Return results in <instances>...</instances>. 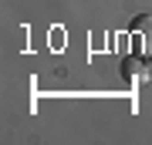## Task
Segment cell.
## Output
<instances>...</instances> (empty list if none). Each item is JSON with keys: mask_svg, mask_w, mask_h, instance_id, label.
I'll use <instances>...</instances> for the list:
<instances>
[{"mask_svg": "<svg viewBox=\"0 0 152 145\" xmlns=\"http://www.w3.org/2000/svg\"><path fill=\"white\" fill-rule=\"evenodd\" d=\"M122 78L125 81H142L149 78V68H145V54H125L122 58Z\"/></svg>", "mask_w": 152, "mask_h": 145, "instance_id": "obj_1", "label": "cell"}, {"mask_svg": "<svg viewBox=\"0 0 152 145\" xmlns=\"http://www.w3.org/2000/svg\"><path fill=\"white\" fill-rule=\"evenodd\" d=\"M132 31H135V37L142 41V54L152 58V14H139L135 20H132Z\"/></svg>", "mask_w": 152, "mask_h": 145, "instance_id": "obj_2", "label": "cell"}, {"mask_svg": "<svg viewBox=\"0 0 152 145\" xmlns=\"http://www.w3.org/2000/svg\"><path fill=\"white\" fill-rule=\"evenodd\" d=\"M149 81H152V64H149Z\"/></svg>", "mask_w": 152, "mask_h": 145, "instance_id": "obj_3", "label": "cell"}]
</instances>
